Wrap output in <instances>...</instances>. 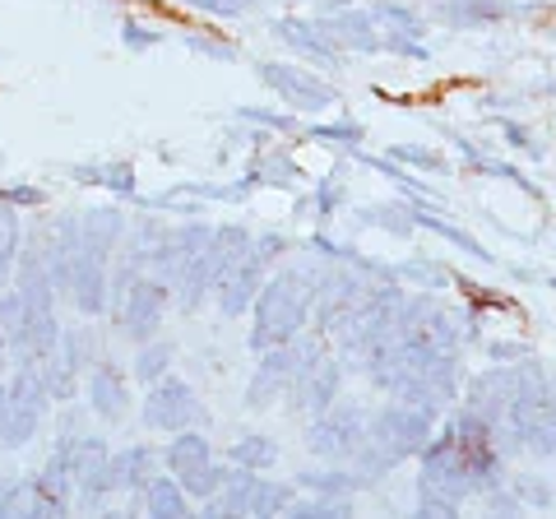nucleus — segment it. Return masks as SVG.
Returning <instances> with one entry per match:
<instances>
[{"label":"nucleus","mask_w":556,"mask_h":519,"mask_svg":"<svg viewBox=\"0 0 556 519\" xmlns=\"http://www.w3.org/2000/svg\"><path fill=\"white\" fill-rule=\"evenodd\" d=\"M311 302H316V279L311 269H278L269 274L255 292V330H251V349L265 353L274 343H292L302 334V325L311 316Z\"/></svg>","instance_id":"1"},{"label":"nucleus","mask_w":556,"mask_h":519,"mask_svg":"<svg viewBox=\"0 0 556 519\" xmlns=\"http://www.w3.org/2000/svg\"><path fill=\"white\" fill-rule=\"evenodd\" d=\"M51 408V394L42 385L38 362H14L5 376V404H0V445L5 450H24Z\"/></svg>","instance_id":"2"},{"label":"nucleus","mask_w":556,"mask_h":519,"mask_svg":"<svg viewBox=\"0 0 556 519\" xmlns=\"http://www.w3.org/2000/svg\"><path fill=\"white\" fill-rule=\"evenodd\" d=\"M431 422H437V408H417V404H404V400L386 404L376 418H367V445H376L380 455H386V464L394 469L399 459H408L427 445Z\"/></svg>","instance_id":"3"},{"label":"nucleus","mask_w":556,"mask_h":519,"mask_svg":"<svg viewBox=\"0 0 556 519\" xmlns=\"http://www.w3.org/2000/svg\"><path fill=\"white\" fill-rule=\"evenodd\" d=\"M167 302H172V283L153 279V274H139L130 283V292L121 298V311H116V325L121 334L130 343H144L163 330V316H167Z\"/></svg>","instance_id":"4"},{"label":"nucleus","mask_w":556,"mask_h":519,"mask_svg":"<svg viewBox=\"0 0 556 519\" xmlns=\"http://www.w3.org/2000/svg\"><path fill=\"white\" fill-rule=\"evenodd\" d=\"M139 413H144V427H153V431H181V427H195L204 418V404H200V394L190 380L163 376L149 385Z\"/></svg>","instance_id":"5"},{"label":"nucleus","mask_w":556,"mask_h":519,"mask_svg":"<svg viewBox=\"0 0 556 519\" xmlns=\"http://www.w3.org/2000/svg\"><path fill=\"white\" fill-rule=\"evenodd\" d=\"M339 385H343V367L339 362H329L320 357L316 349H302L298 353V371H292V408H302V413H325L329 404L339 400Z\"/></svg>","instance_id":"6"},{"label":"nucleus","mask_w":556,"mask_h":519,"mask_svg":"<svg viewBox=\"0 0 556 519\" xmlns=\"http://www.w3.org/2000/svg\"><path fill=\"white\" fill-rule=\"evenodd\" d=\"M260 79L298 112H320V107H334L339 93L329 89L325 79H316V71H298V65H278V61H260L255 65Z\"/></svg>","instance_id":"7"},{"label":"nucleus","mask_w":556,"mask_h":519,"mask_svg":"<svg viewBox=\"0 0 556 519\" xmlns=\"http://www.w3.org/2000/svg\"><path fill=\"white\" fill-rule=\"evenodd\" d=\"M362 441H367V418H362L357 408H334V404L316 413V427H311V436H306V445L325 459H353Z\"/></svg>","instance_id":"8"},{"label":"nucleus","mask_w":556,"mask_h":519,"mask_svg":"<svg viewBox=\"0 0 556 519\" xmlns=\"http://www.w3.org/2000/svg\"><path fill=\"white\" fill-rule=\"evenodd\" d=\"M70 302L79 306V316H108V292H112V260L89 255V251H75L70 260Z\"/></svg>","instance_id":"9"},{"label":"nucleus","mask_w":556,"mask_h":519,"mask_svg":"<svg viewBox=\"0 0 556 519\" xmlns=\"http://www.w3.org/2000/svg\"><path fill=\"white\" fill-rule=\"evenodd\" d=\"M298 353L302 349H292V343H274V349L260 353V367H255L251 385H247L251 408H269V404H278V394H288L292 371H298Z\"/></svg>","instance_id":"10"},{"label":"nucleus","mask_w":556,"mask_h":519,"mask_svg":"<svg viewBox=\"0 0 556 519\" xmlns=\"http://www.w3.org/2000/svg\"><path fill=\"white\" fill-rule=\"evenodd\" d=\"M84 400L98 413L102 422H121L130 408V380L116 362H98V367L84 371Z\"/></svg>","instance_id":"11"},{"label":"nucleus","mask_w":556,"mask_h":519,"mask_svg":"<svg viewBox=\"0 0 556 519\" xmlns=\"http://www.w3.org/2000/svg\"><path fill=\"white\" fill-rule=\"evenodd\" d=\"M274 38L278 42H288L292 51H302V56H311L316 65H325V71H334V65L343 61V51L339 42L325 33L320 20H298V14H283V20H274Z\"/></svg>","instance_id":"12"},{"label":"nucleus","mask_w":556,"mask_h":519,"mask_svg":"<svg viewBox=\"0 0 556 519\" xmlns=\"http://www.w3.org/2000/svg\"><path fill=\"white\" fill-rule=\"evenodd\" d=\"M320 24H325V33H329V38H334L339 47H353V51H380V33H376V20H371L367 10L343 5V10L320 14Z\"/></svg>","instance_id":"13"},{"label":"nucleus","mask_w":556,"mask_h":519,"mask_svg":"<svg viewBox=\"0 0 556 519\" xmlns=\"http://www.w3.org/2000/svg\"><path fill=\"white\" fill-rule=\"evenodd\" d=\"M79 218V251L112 260V251L126 241V218L116 210H89V214H75Z\"/></svg>","instance_id":"14"},{"label":"nucleus","mask_w":556,"mask_h":519,"mask_svg":"<svg viewBox=\"0 0 556 519\" xmlns=\"http://www.w3.org/2000/svg\"><path fill=\"white\" fill-rule=\"evenodd\" d=\"M159 469V450L153 445H126V450H112L108 459V473H112V492H139L144 482Z\"/></svg>","instance_id":"15"},{"label":"nucleus","mask_w":556,"mask_h":519,"mask_svg":"<svg viewBox=\"0 0 556 519\" xmlns=\"http://www.w3.org/2000/svg\"><path fill=\"white\" fill-rule=\"evenodd\" d=\"M139 501H144V515H153V519H186L190 515V496L181 492L177 473H172V478L153 473L144 488H139Z\"/></svg>","instance_id":"16"},{"label":"nucleus","mask_w":556,"mask_h":519,"mask_svg":"<svg viewBox=\"0 0 556 519\" xmlns=\"http://www.w3.org/2000/svg\"><path fill=\"white\" fill-rule=\"evenodd\" d=\"M163 469L167 473H186V469H195V464L204 459H214V450H208V436L195 427H181V431H172V441L163 445Z\"/></svg>","instance_id":"17"},{"label":"nucleus","mask_w":556,"mask_h":519,"mask_svg":"<svg viewBox=\"0 0 556 519\" xmlns=\"http://www.w3.org/2000/svg\"><path fill=\"white\" fill-rule=\"evenodd\" d=\"M408 218H413V228H431V232H441L445 241H455V246L459 251H468V255H473V260H482V265H496V255L492 251H486L482 246V241H473V237H468L464 228H455V223H445L437 210H427V200H417L413 204V210H408Z\"/></svg>","instance_id":"18"},{"label":"nucleus","mask_w":556,"mask_h":519,"mask_svg":"<svg viewBox=\"0 0 556 519\" xmlns=\"http://www.w3.org/2000/svg\"><path fill=\"white\" fill-rule=\"evenodd\" d=\"M70 177H79L84 186H108L116 195H135V167L126 159H108V163H75Z\"/></svg>","instance_id":"19"},{"label":"nucleus","mask_w":556,"mask_h":519,"mask_svg":"<svg viewBox=\"0 0 556 519\" xmlns=\"http://www.w3.org/2000/svg\"><path fill=\"white\" fill-rule=\"evenodd\" d=\"M441 14L455 28H482V24H496L506 14H515V5H506V0H445Z\"/></svg>","instance_id":"20"},{"label":"nucleus","mask_w":556,"mask_h":519,"mask_svg":"<svg viewBox=\"0 0 556 519\" xmlns=\"http://www.w3.org/2000/svg\"><path fill=\"white\" fill-rule=\"evenodd\" d=\"M177 362V349H172L167 339H144V343H135V380H144V385H153V380H163L167 367Z\"/></svg>","instance_id":"21"},{"label":"nucleus","mask_w":556,"mask_h":519,"mask_svg":"<svg viewBox=\"0 0 556 519\" xmlns=\"http://www.w3.org/2000/svg\"><path fill=\"white\" fill-rule=\"evenodd\" d=\"M177 482H181V492H186L190 501H208V496L223 492V482H228V469H223V464H214V459H204V464H195V469L177 473Z\"/></svg>","instance_id":"22"},{"label":"nucleus","mask_w":556,"mask_h":519,"mask_svg":"<svg viewBox=\"0 0 556 519\" xmlns=\"http://www.w3.org/2000/svg\"><path fill=\"white\" fill-rule=\"evenodd\" d=\"M362 473H339V469H329V473H302L298 478V488L311 492V496H329V501H343V496H353L362 488Z\"/></svg>","instance_id":"23"},{"label":"nucleus","mask_w":556,"mask_h":519,"mask_svg":"<svg viewBox=\"0 0 556 519\" xmlns=\"http://www.w3.org/2000/svg\"><path fill=\"white\" fill-rule=\"evenodd\" d=\"M24 251V223L14 204H0V269L14 274V260Z\"/></svg>","instance_id":"24"},{"label":"nucleus","mask_w":556,"mask_h":519,"mask_svg":"<svg viewBox=\"0 0 556 519\" xmlns=\"http://www.w3.org/2000/svg\"><path fill=\"white\" fill-rule=\"evenodd\" d=\"M371 20H380V24H386V28H394V33H408V38H427V24H422V14H417V10H408V5H399V0H376Z\"/></svg>","instance_id":"25"},{"label":"nucleus","mask_w":556,"mask_h":519,"mask_svg":"<svg viewBox=\"0 0 556 519\" xmlns=\"http://www.w3.org/2000/svg\"><path fill=\"white\" fill-rule=\"evenodd\" d=\"M232 464L237 469H274L278 464V445L269 441V436H241L237 445H232Z\"/></svg>","instance_id":"26"},{"label":"nucleus","mask_w":556,"mask_h":519,"mask_svg":"<svg viewBox=\"0 0 556 519\" xmlns=\"http://www.w3.org/2000/svg\"><path fill=\"white\" fill-rule=\"evenodd\" d=\"M33 506H38V501H33V482L24 478H10L5 488H0V519H33Z\"/></svg>","instance_id":"27"},{"label":"nucleus","mask_w":556,"mask_h":519,"mask_svg":"<svg viewBox=\"0 0 556 519\" xmlns=\"http://www.w3.org/2000/svg\"><path fill=\"white\" fill-rule=\"evenodd\" d=\"M283 515H292V519H343L348 506H343V501H329V496H311V501L292 496Z\"/></svg>","instance_id":"28"},{"label":"nucleus","mask_w":556,"mask_h":519,"mask_svg":"<svg viewBox=\"0 0 556 519\" xmlns=\"http://www.w3.org/2000/svg\"><path fill=\"white\" fill-rule=\"evenodd\" d=\"M0 204H14V210H42L47 190L42 186H24V181H0Z\"/></svg>","instance_id":"29"},{"label":"nucleus","mask_w":556,"mask_h":519,"mask_svg":"<svg viewBox=\"0 0 556 519\" xmlns=\"http://www.w3.org/2000/svg\"><path fill=\"white\" fill-rule=\"evenodd\" d=\"M306 140H334L343 149H357L362 144V126L357 121H334V126H306Z\"/></svg>","instance_id":"30"},{"label":"nucleus","mask_w":556,"mask_h":519,"mask_svg":"<svg viewBox=\"0 0 556 519\" xmlns=\"http://www.w3.org/2000/svg\"><path fill=\"white\" fill-rule=\"evenodd\" d=\"M367 223H376V228H390V232H399V237L413 232L408 210H399V204H376V210H367Z\"/></svg>","instance_id":"31"},{"label":"nucleus","mask_w":556,"mask_h":519,"mask_svg":"<svg viewBox=\"0 0 556 519\" xmlns=\"http://www.w3.org/2000/svg\"><path fill=\"white\" fill-rule=\"evenodd\" d=\"M237 121H255V126H265V130H278V135H292V130H298V121H292V116H278V112H260V107H237Z\"/></svg>","instance_id":"32"},{"label":"nucleus","mask_w":556,"mask_h":519,"mask_svg":"<svg viewBox=\"0 0 556 519\" xmlns=\"http://www.w3.org/2000/svg\"><path fill=\"white\" fill-rule=\"evenodd\" d=\"M190 10H204V14H218V20H241L251 10V0H181Z\"/></svg>","instance_id":"33"},{"label":"nucleus","mask_w":556,"mask_h":519,"mask_svg":"<svg viewBox=\"0 0 556 519\" xmlns=\"http://www.w3.org/2000/svg\"><path fill=\"white\" fill-rule=\"evenodd\" d=\"M339 200H343V181H339V177H325V181L316 186V214L329 218V214L339 210Z\"/></svg>","instance_id":"34"},{"label":"nucleus","mask_w":556,"mask_h":519,"mask_svg":"<svg viewBox=\"0 0 556 519\" xmlns=\"http://www.w3.org/2000/svg\"><path fill=\"white\" fill-rule=\"evenodd\" d=\"M390 153H394V159H404V163H413V167H427V172H445V159H441V153H431V149H404V144H394Z\"/></svg>","instance_id":"35"},{"label":"nucleus","mask_w":556,"mask_h":519,"mask_svg":"<svg viewBox=\"0 0 556 519\" xmlns=\"http://www.w3.org/2000/svg\"><path fill=\"white\" fill-rule=\"evenodd\" d=\"M121 38H126L130 51H149V47L163 42V33H149L144 24H130V20H126V24H121Z\"/></svg>","instance_id":"36"},{"label":"nucleus","mask_w":556,"mask_h":519,"mask_svg":"<svg viewBox=\"0 0 556 519\" xmlns=\"http://www.w3.org/2000/svg\"><path fill=\"white\" fill-rule=\"evenodd\" d=\"M186 47H190V51H200V56H214V61H237V47L214 42V38H195V33L186 38Z\"/></svg>","instance_id":"37"},{"label":"nucleus","mask_w":556,"mask_h":519,"mask_svg":"<svg viewBox=\"0 0 556 519\" xmlns=\"http://www.w3.org/2000/svg\"><path fill=\"white\" fill-rule=\"evenodd\" d=\"M501 135L515 144V149H525V153H538V144H533V135L519 126V121H501Z\"/></svg>","instance_id":"38"},{"label":"nucleus","mask_w":556,"mask_h":519,"mask_svg":"<svg viewBox=\"0 0 556 519\" xmlns=\"http://www.w3.org/2000/svg\"><path fill=\"white\" fill-rule=\"evenodd\" d=\"M515 492L525 496L529 506H552V492L543 488V482H529V478H519V482H515Z\"/></svg>","instance_id":"39"},{"label":"nucleus","mask_w":556,"mask_h":519,"mask_svg":"<svg viewBox=\"0 0 556 519\" xmlns=\"http://www.w3.org/2000/svg\"><path fill=\"white\" fill-rule=\"evenodd\" d=\"M10 367H14V349H10V334L0 330V380L10 376Z\"/></svg>","instance_id":"40"},{"label":"nucleus","mask_w":556,"mask_h":519,"mask_svg":"<svg viewBox=\"0 0 556 519\" xmlns=\"http://www.w3.org/2000/svg\"><path fill=\"white\" fill-rule=\"evenodd\" d=\"M5 283H10V274H5V269H0V292H5Z\"/></svg>","instance_id":"41"},{"label":"nucleus","mask_w":556,"mask_h":519,"mask_svg":"<svg viewBox=\"0 0 556 519\" xmlns=\"http://www.w3.org/2000/svg\"><path fill=\"white\" fill-rule=\"evenodd\" d=\"M547 283H552V288H556V274H552V279H547Z\"/></svg>","instance_id":"42"}]
</instances>
